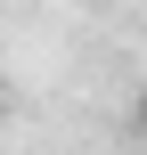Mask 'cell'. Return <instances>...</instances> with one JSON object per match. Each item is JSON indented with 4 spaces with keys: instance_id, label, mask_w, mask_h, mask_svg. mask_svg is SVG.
Returning <instances> with one entry per match:
<instances>
[{
    "instance_id": "1",
    "label": "cell",
    "mask_w": 147,
    "mask_h": 155,
    "mask_svg": "<svg viewBox=\"0 0 147 155\" xmlns=\"http://www.w3.org/2000/svg\"><path fill=\"white\" fill-rule=\"evenodd\" d=\"M131 123H139V139H147V98H139V114H131Z\"/></svg>"
},
{
    "instance_id": "2",
    "label": "cell",
    "mask_w": 147,
    "mask_h": 155,
    "mask_svg": "<svg viewBox=\"0 0 147 155\" xmlns=\"http://www.w3.org/2000/svg\"><path fill=\"white\" fill-rule=\"evenodd\" d=\"M0 114H8V98H0Z\"/></svg>"
}]
</instances>
